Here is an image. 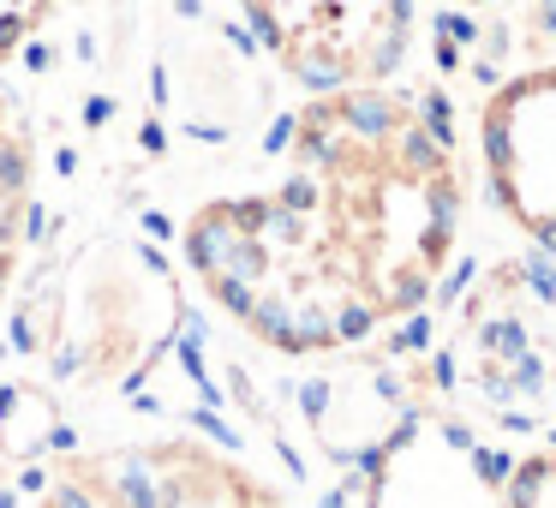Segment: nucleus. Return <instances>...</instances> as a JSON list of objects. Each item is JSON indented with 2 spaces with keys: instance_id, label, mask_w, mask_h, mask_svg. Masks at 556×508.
Returning <instances> with one entry per match:
<instances>
[{
  "instance_id": "obj_1",
  "label": "nucleus",
  "mask_w": 556,
  "mask_h": 508,
  "mask_svg": "<svg viewBox=\"0 0 556 508\" xmlns=\"http://www.w3.org/2000/svg\"><path fill=\"white\" fill-rule=\"evenodd\" d=\"M455 138L389 85L324 90L269 186L210 198L180 252L204 300L281 359H336L419 317L460 245Z\"/></svg>"
},
{
  "instance_id": "obj_2",
  "label": "nucleus",
  "mask_w": 556,
  "mask_h": 508,
  "mask_svg": "<svg viewBox=\"0 0 556 508\" xmlns=\"http://www.w3.org/2000/svg\"><path fill=\"white\" fill-rule=\"evenodd\" d=\"M264 54L312 97L389 85L413 49V0H240Z\"/></svg>"
},
{
  "instance_id": "obj_3",
  "label": "nucleus",
  "mask_w": 556,
  "mask_h": 508,
  "mask_svg": "<svg viewBox=\"0 0 556 508\" xmlns=\"http://www.w3.org/2000/svg\"><path fill=\"white\" fill-rule=\"evenodd\" d=\"M479 162L503 221L556 257V66H527L484 97Z\"/></svg>"
},
{
  "instance_id": "obj_4",
  "label": "nucleus",
  "mask_w": 556,
  "mask_h": 508,
  "mask_svg": "<svg viewBox=\"0 0 556 508\" xmlns=\"http://www.w3.org/2000/svg\"><path fill=\"white\" fill-rule=\"evenodd\" d=\"M30 228H37V144L25 114L0 90V300L13 293V276L30 252Z\"/></svg>"
},
{
  "instance_id": "obj_5",
  "label": "nucleus",
  "mask_w": 556,
  "mask_h": 508,
  "mask_svg": "<svg viewBox=\"0 0 556 508\" xmlns=\"http://www.w3.org/2000/svg\"><path fill=\"white\" fill-rule=\"evenodd\" d=\"M503 508H556V448H527L508 467Z\"/></svg>"
},
{
  "instance_id": "obj_6",
  "label": "nucleus",
  "mask_w": 556,
  "mask_h": 508,
  "mask_svg": "<svg viewBox=\"0 0 556 508\" xmlns=\"http://www.w3.org/2000/svg\"><path fill=\"white\" fill-rule=\"evenodd\" d=\"M66 0H0V66H13L30 42L49 30V18Z\"/></svg>"
},
{
  "instance_id": "obj_7",
  "label": "nucleus",
  "mask_w": 556,
  "mask_h": 508,
  "mask_svg": "<svg viewBox=\"0 0 556 508\" xmlns=\"http://www.w3.org/2000/svg\"><path fill=\"white\" fill-rule=\"evenodd\" d=\"M448 7H503V0H448Z\"/></svg>"
}]
</instances>
